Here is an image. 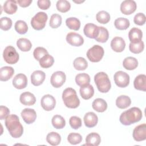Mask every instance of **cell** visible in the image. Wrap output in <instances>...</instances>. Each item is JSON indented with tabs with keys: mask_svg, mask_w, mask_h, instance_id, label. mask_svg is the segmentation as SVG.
I'll return each mask as SVG.
<instances>
[{
	"mask_svg": "<svg viewBox=\"0 0 146 146\" xmlns=\"http://www.w3.org/2000/svg\"><path fill=\"white\" fill-rule=\"evenodd\" d=\"M5 125L13 137L19 138L22 135L23 128L17 115H9L5 119Z\"/></svg>",
	"mask_w": 146,
	"mask_h": 146,
	"instance_id": "cell-1",
	"label": "cell"
},
{
	"mask_svg": "<svg viewBox=\"0 0 146 146\" xmlns=\"http://www.w3.org/2000/svg\"><path fill=\"white\" fill-rule=\"evenodd\" d=\"M143 115L141 110L138 107H132L122 112L120 116L119 120L124 125H129L139 121Z\"/></svg>",
	"mask_w": 146,
	"mask_h": 146,
	"instance_id": "cell-2",
	"label": "cell"
},
{
	"mask_svg": "<svg viewBox=\"0 0 146 146\" xmlns=\"http://www.w3.org/2000/svg\"><path fill=\"white\" fill-rule=\"evenodd\" d=\"M62 99L64 105L70 108H76L80 104V100L76 91L72 88H66L62 93Z\"/></svg>",
	"mask_w": 146,
	"mask_h": 146,
	"instance_id": "cell-3",
	"label": "cell"
},
{
	"mask_svg": "<svg viewBox=\"0 0 146 146\" xmlns=\"http://www.w3.org/2000/svg\"><path fill=\"white\" fill-rule=\"evenodd\" d=\"M94 81L100 92L107 93L111 89V82L108 75L104 72H98L94 76Z\"/></svg>",
	"mask_w": 146,
	"mask_h": 146,
	"instance_id": "cell-4",
	"label": "cell"
},
{
	"mask_svg": "<svg viewBox=\"0 0 146 146\" xmlns=\"http://www.w3.org/2000/svg\"><path fill=\"white\" fill-rule=\"evenodd\" d=\"M48 19V16L44 12H38L31 20V25L32 27L36 30H41L46 26Z\"/></svg>",
	"mask_w": 146,
	"mask_h": 146,
	"instance_id": "cell-5",
	"label": "cell"
},
{
	"mask_svg": "<svg viewBox=\"0 0 146 146\" xmlns=\"http://www.w3.org/2000/svg\"><path fill=\"white\" fill-rule=\"evenodd\" d=\"M104 54L103 48L99 45L96 44L87 51V56L90 61L92 62H98L102 59Z\"/></svg>",
	"mask_w": 146,
	"mask_h": 146,
	"instance_id": "cell-6",
	"label": "cell"
},
{
	"mask_svg": "<svg viewBox=\"0 0 146 146\" xmlns=\"http://www.w3.org/2000/svg\"><path fill=\"white\" fill-rule=\"evenodd\" d=\"M3 57L5 61L10 64H14L17 63L19 56L15 48L11 46H8L3 50Z\"/></svg>",
	"mask_w": 146,
	"mask_h": 146,
	"instance_id": "cell-7",
	"label": "cell"
},
{
	"mask_svg": "<svg viewBox=\"0 0 146 146\" xmlns=\"http://www.w3.org/2000/svg\"><path fill=\"white\" fill-rule=\"evenodd\" d=\"M113 79L116 86L121 88L126 87L129 83V75L122 71H117L114 74Z\"/></svg>",
	"mask_w": 146,
	"mask_h": 146,
	"instance_id": "cell-8",
	"label": "cell"
},
{
	"mask_svg": "<svg viewBox=\"0 0 146 146\" xmlns=\"http://www.w3.org/2000/svg\"><path fill=\"white\" fill-rule=\"evenodd\" d=\"M66 76L63 71H58L54 72L50 78L51 85L55 88L60 87L66 82Z\"/></svg>",
	"mask_w": 146,
	"mask_h": 146,
	"instance_id": "cell-9",
	"label": "cell"
},
{
	"mask_svg": "<svg viewBox=\"0 0 146 146\" xmlns=\"http://www.w3.org/2000/svg\"><path fill=\"white\" fill-rule=\"evenodd\" d=\"M42 107L47 111L52 110L56 105V100L53 96L50 94L44 95L40 100Z\"/></svg>",
	"mask_w": 146,
	"mask_h": 146,
	"instance_id": "cell-10",
	"label": "cell"
},
{
	"mask_svg": "<svg viewBox=\"0 0 146 146\" xmlns=\"http://www.w3.org/2000/svg\"><path fill=\"white\" fill-rule=\"evenodd\" d=\"M136 2L132 0H125L120 5V11L125 15H130L134 13L136 9Z\"/></svg>",
	"mask_w": 146,
	"mask_h": 146,
	"instance_id": "cell-11",
	"label": "cell"
},
{
	"mask_svg": "<svg viewBox=\"0 0 146 146\" xmlns=\"http://www.w3.org/2000/svg\"><path fill=\"white\" fill-rule=\"evenodd\" d=\"M66 41L71 46L78 47L83 44L84 39L80 34L74 32H70L66 36Z\"/></svg>",
	"mask_w": 146,
	"mask_h": 146,
	"instance_id": "cell-12",
	"label": "cell"
},
{
	"mask_svg": "<svg viewBox=\"0 0 146 146\" xmlns=\"http://www.w3.org/2000/svg\"><path fill=\"white\" fill-rule=\"evenodd\" d=\"M133 137L137 141H141L146 139V124H140L136 127L133 131Z\"/></svg>",
	"mask_w": 146,
	"mask_h": 146,
	"instance_id": "cell-13",
	"label": "cell"
},
{
	"mask_svg": "<svg viewBox=\"0 0 146 146\" xmlns=\"http://www.w3.org/2000/svg\"><path fill=\"white\" fill-rule=\"evenodd\" d=\"M21 115L24 121L27 124L34 123L36 118L35 111L31 108H25L22 111Z\"/></svg>",
	"mask_w": 146,
	"mask_h": 146,
	"instance_id": "cell-14",
	"label": "cell"
},
{
	"mask_svg": "<svg viewBox=\"0 0 146 146\" xmlns=\"http://www.w3.org/2000/svg\"><path fill=\"white\" fill-rule=\"evenodd\" d=\"M99 27L95 25V24L89 23H87L83 29V32L84 35L89 38L92 39H95L97 37L99 34Z\"/></svg>",
	"mask_w": 146,
	"mask_h": 146,
	"instance_id": "cell-15",
	"label": "cell"
},
{
	"mask_svg": "<svg viewBox=\"0 0 146 146\" xmlns=\"http://www.w3.org/2000/svg\"><path fill=\"white\" fill-rule=\"evenodd\" d=\"M27 84V78L23 74H18L13 79V85L17 89L25 88Z\"/></svg>",
	"mask_w": 146,
	"mask_h": 146,
	"instance_id": "cell-16",
	"label": "cell"
},
{
	"mask_svg": "<svg viewBox=\"0 0 146 146\" xmlns=\"http://www.w3.org/2000/svg\"><path fill=\"white\" fill-rule=\"evenodd\" d=\"M111 48L115 52H121L125 47V43L124 40L119 36L114 37L111 42Z\"/></svg>",
	"mask_w": 146,
	"mask_h": 146,
	"instance_id": "cell-17",
	"label": "cell"
},
{
	"mask_svg": "<svg viewBox=\"0 0 146 146\" xmlns=\"http://www.w3.org/2000/svg\"><path fill=\"white\" fill-rule=\"evenodd\" d=\"M46 78L45 73L40 70H36L31 75V83L35 86H40L43 83Z\"/></svg>",
	"mask_w": 146,
	"mask_h": 146,
	"instance_id": "cell-18",
	"label": "cell"
},
{
	"mask_svg": "<svg viewBox=\"0 0 146 146\" xmlns=\"http://www.w3.org/2000/svg\"><path fill=\"white\" fill-rule=\"evenodd\" d=\"M98 121L97 115L93 112L86 113L84 116V123L88 128H92L96 126Z\"/></svg>",
	"mask_w": 146,
	"mask_h": 146,
	"instance_id": "cell-19",
	"label": "cell"
},
{
	"mask_svg": "<svg viewBox=\"0 0 146 146\" xmlns=\"http://www.w3.org/2000/svg\"><path fill=\"white\" fill-rule=\"evenodd\" d=\"M143 36L142 31L136 27L132 28L128 33V38L131 43H137L141 40Z\"/></svg>",
	"mask_w": 146,
	"mask_h": 146,
	"instance_id": "cell-20",
	"label": "cell"
},
{
	"mask_svg": "<svg viewBox=\"0 0 146 146\" xmlns=\"http://www.w3.org/2000/svg\"><path fill=\"white\" fill-rule=\"evenodd\" d=\"M21 103L25 106H33L36 102L34 95L30 92H25L21 94L19 98Z\"/></svg>",
	"mask_w": 146,
	"mask_h": 146,
	"instance_id": "cell-21",
	"label": "cell"
},
{
	"mask_svg": "<svg viewBox=\"0 0 146 146\" xmlns=\"http://www.w3.org/2000/svg\"><path fill=\"white\" fill-rule=\"evenodd\" d=\"M80 94L83 99H90L94 94V89L93 86L90 84L81 86L80 88Z\"/></svg>",
	"mask_w": 146,
	"mask_h": 146,
	"instance_id": "cell-22",
	"label": "cell"
},
{
	"mask_svg": "<svg viewBox=\"0 0 146 146\" xmlns=\"http://www.w3.org/2000/svg\"><path fill=\"white\" fill-rule=\"evenodd\" d=\"M135 89L143 91L146 90V76L144 74H140L137 76L133 82Z\"/></svg>",
	"mask_w": 146,
	"mask_h": 146,
	"instance_id": "cell-23",
	"label": "cell"
},
{
	"mask_svg": "<svg viewBox=\"0 0 146 146\" xmlns=\"http://www.w3.org/2000/svg\"><path fill=\"white\" fill-rule=\"evenodd\" d=\"M14 74V70L13 67L5 66L0 70V80L5 82L9 80Z\"/></svg>",
	"mask_w": 146,
	"mask_h": 146,
	"instance_id": "cell-24",
	"label": "cell"
},
{
	"mask_svg": "<svg viewBox=\"0 0 146 146\" xmlns=\"http://www.w3.org/2000/svg\"><path fill=\"white\" fill-rule=\"evenodd\" d=\"M93 109L98 112H103L107 108V102L103 99L97 98L92 103Z\"/></svg>",
	"mask_w": 146,
	"mask_h": 146,
	"instance_id": "cell-25",
	"label": "cell"
},
{
	"mask_svg": "<svg viewBox=\"0 0 146 146\" xmlns=\"http://www.w3.org/2000/svg\"><path fill=\"white\" fill-rule=\"evenodd\" d=\"M101 141L100 135L95 132L89 133L86 137V144L87 145L98 146Z\"/></svg>",
	"mask_w": 146,
	"mask_h": 146,
	"instance_id": "cell-26",
	"label": "cell"
},
{
	"mask_svg": "<svg viewBox=\"0 0 146 146\" xmlns=\"http://www.w3.org/2000/svg\"><path fill=\"white\" fill-rule=\"evenodd\" d=\"M17 2L13 0H7L6 1L3 6V9L4 11L7 14H14L18 9Z\"/></svg>",
	"mask_w": 146,
	"mask_h": 146,
	"instance_id": "cell-27",
	"label": "cell"
},
{
	"mask_svg": "<svg viewBox=\"0 0 146 146\" xmlns=\"http://www.w3.org/2000/svg\"><path fill=\"white\" fill-rule=\"evenodd\" d=\"M131 100L129 96L126 95H120L116 100V106L120 109H125L131 105Z\"/></svg>",
	"mask_w": 146,
	"mask_h": 146,
	"instance_id": "cell-28",
	"label": "cell"
},
{
	"mask_svg": "<svg viewBox=\"0 0 146 146\" xmlns=\"http://www.w3.org/2000/svg\"><path fill=\"white\" fill-rule=\"evenodd\" d=\"M123 66L126 70H133L137 67L138 61L134 57L128 56L124 59L123 62Z\"/></svg>",
	"mask_w": 146,
	"mask_h": 146,
	"instance_id": "cell-29",
	"label": "cell"
},
{
	"mask_svg": "<svg viewBox=\"0 0 146 146\" xmlns=\"http://www.w3.org/2000/svg\"><path fill=\"white\" fill-rule=\"evenodd\" d=\"M17 46L18 48L22 51L27 52L30 50L32 47V44L30 40L27 38H19L17 42Z\"/></svg>",
	"mask_w": 146,
	"mask_h": 146,
	"instance_id": "cell-30",
	"label": "cell"
},
{
	"mask_svg": "<svg viewBox=\"0 0 146 146\" xmlns=\"http://www.w3.org/2000/svg\"><path fill=\"white\" fill-rule=\"evenodd\" d=\"M46 141L50 145L56 146L60 144L61 141V137L59 133L55 132H51L47 134L46 136Z\"/></svg>",
	"mask_w": 146,
	"mask_h": 146,
	"instance_id": "cell-31",
	"label": "cell"
},
{
	"mask_svg": "<svg viewBox=\"0 0 146 146\" xmlns=\"http://www.w3.org/2000/svg\"><path fill=\"white\" fill-rule=\"evenodd\" d=\"M114 25L117 29L120 30H124L129 27L130 23L128 19L121 17L115 19Z\"/></svg>",
	"mask_w": 146,
	"mask_h": 146,
	"instance_id": "cell-32",
	"label": "cell"
},
{
	"mask_svg": "<svg viewBox=\"0 0 146 146\" xmlns=\"http://www.w3.org/2000/svg\"><path fill=\"white\" fill-rule=\"evenodd\" d=\"M51 123L56 129H62L66 125V121L63 117L59 115H54L51 120Z\"/></svg>",
	"mask_w": 146,
	"mask_h": 146,
	"instance_id": "cell-33",
	"label": "cell"
},
{
	"mask_svg": "<svg viewBox=\"0 0 146 146\" xmlns=\"http://www.w3.org/2000/svg\"><path fill=\"white\" fill-rule=\"evenodd\" d=\"M75 82L79 86H83L90 84V77L88 74L82 73L76 75L75 77Z\"/></svg>",
	"mask_w": 146,
	"mask_h": 146,
	"instance_id": "cell-34",
	"label": "cell"
},
{
	"mask_svg": "<svg viewBox=\"0 0 146 146\" xmlns=\"http://www.w3.org/2000/svg\"><path fill=\"white\" fill-rule=\"evenodd\" d=\"M66 26L71 30L77 31L80 29V22L75 17H70L66 20Z\"/></svg>",
	"mask_w": 146,
	"mask_h": 146,
	"instance_id": "cell-35",
	"label": "cell"
},
{
	"mask_svg": "<svg viewBox=\"0 0 146 146\" xmlns=\"http://www.w3.org/2000/svg\"><path fill=\"white\" fill-rule=\"evenodd\" d=\"M39 62V64L43 68H47L51 67L54 63V58L48 54L42 57Z\"/></svg>",
	"mask_w": 146,
	"mask_h": 146,
	"instance_id": "cell-36",
	"label": "cell"
},
{
	"mask_svg": "<svg viewBox=\"0 0 146 146\" xmlns=\"http://www.w3.org/2000/svg\"><path fill=\"white\" fill-rule=\"evenodd\" d=\"M73 65L76 70L79 71H83L87 68L88 63L87 60L84 58L78 57L74 60Z\"/></svg>",
	"mask_w": 146,
	"mask_h": 146,
	"instance_id": "cell-37",
	"label": "cell"
},
{
	"mask_svg": "<svg viewBox=\"0 0 146 146\" xmlns=\"http://www.w3.org/2000/svg\"><path fill=\"white\" fill-rule=\"evenodd\" d=\"M109 38V33L107 29L104 27H99V34L96 38H95L96 41L100 43H105Z\"/></svg>",
	"mask_w": 146,
	"mask_h": 146,
	"instance_id": "cell-38",
	"label": "cell"
},
{
	"mask_svg": "<svg viewBox=\"0 0 146 146\" xmlns=\"http://www.w3.org/2000/svg\"><path fill=\"white\" fill-rule=\"evenodd\" d=\"M96 19L98 22L102 24H106L110 20V15L106 11H99L96 15Z\"/></svg>",
	"mask_w": 146,
	"mask_h": 146,
	"instance_id": "cell-39",
	"label": "cell"
},
{
	"mask_svg": "<svg viewBox=\"0 0 146 146\" xmlns=\"http://www.w3.org/2000/svg\"><path fill=\"white\" fill-rule=\"evenodd\" d=\"M14 27L15 31L20 34H25L28 30V26L27 23L22 20L17 21L15 23Z\"/></svg>",
	"mask_w": 146,
	"mask_h": 146,
	"instance_id": "cell-40",
	"label": "cell"
},
{
	"mask_svg": "<svg viewBox=\"0 0 146 146\" xmlns=\"http://www.w3.org/2000/svg\"><path fill=\"white\" fill-rule=\"evenodd\" d=\"M57 10L61 13H66L71 8L70 3L66 0L58 1L56 4Z\"/></svg>",
	"mask_w": 146,
	"mask_h": 146,
	"instance_id": "cell-41",
	"label": "cell"
},
{
	"mask_svg": "<svg viewBox=\"0 0 146 146\" xmlns=\"http://www.w3.org/2000/svg\"><path fill=\"white\" fill-rule=\"evenodd\" d=\"M62 17L58 14H52L50 19V26L52 29L59 27L62 24Z\"/></svg>",
	"mask_w": 146,
	"mask_h": 146,
	"instance_id": "cell-42",
	"label": "cell"
},
{
	"mask_svg": "<svg viewBox=\"0 0 146 146\" xmlns=\"http://www.w3.org/2000/svg\"><path fill=\"white\" fill-rule=\"evenodd\" d=\"M144 48V44L142 40L135 44L130 43L129 44V49L130 51L133 54H139L141 52L143 51Z\"/></svg>",
	"mask_w": 146,
	"mask_h": 146,
	"instance_id": "cell-43",
	"label": "cell"
},
{
	"mask_svg": "<svg viewBox=\"0 0 146 146\" xmlns=\"http://www.w3.org/2000/svg\"><path fill=\"white\" fill-rule=\"evenodd\" d=\"M67 140L70 144L76 145L79 144L82 141V137L79 133H70L67 137Z\"/></svg>",
	"mask_w": 146,
	"mask_h": 146,
	"instance_id": "cell-44",
	"label": "cell"
},
{
	"mask_svg": "<svg viewBox=\"0 0 146 146\" xmlns=\"http://www.w3.org/2000/svg\"><path fill=\"white\" fill-rule=\"evenodd\" d=\"M47 54H48V51H47V50L42 47H38L35 48L33 52V55L34 58L38 61H39L42 57Z\"/></svg>",
	"mask_w": 146,
	"mask_h": 146,
	"instance_id": "cell-45",
	"label": "cell"
},
{
	"mask_svg": "<svg viewBox=\"0 0 146 146\" xmlns=\"http://www.w3.org/2000/svg\"><path fill=\"white\" fill-rule=\"evenodd\" d=\"M12 26V21L10 18L5 17L1 18V29L4 31H7Z\"/></svg>",
	"mask_w": 146,
	"mask_h": 146,
	"instance_id": "cell-46",
	"label": "cell"
},
{
	"mask_svg": "<svg viewBox=\"0 0 146 146\" xmlns=\"http://www.w3.org/2000/svg\"><path fill=\"white\" fill-rule=\"evenodd\" d=\"M69 123L71 127L74 129H78L82 126L81 119L75 116H73L70 117Z\"/></svg>",
	"mask_w": 146,
	"mask_h": 146,
	"instance_id": "cell-47",
	"label": "cell"
},
{
	"mask_svg": "<svg viewBox=\"0 0 146 146\" xmlns=\"http://www.w3.org/2000/svg\"><path fill=\"white\" fill-rule=\"evenodd\" d=\"M146 20V17L144 14L139 13L136 14L133 18V22L136 25L142 26L145 24Z\"/></svg>",
	"mask_w": 146,
	"mask_h": 146,
	"instance_id": "cell-48",
	"label": "cell"
},
{
	"mask_svg": "<svg viewBox=\"0 0 146 146\" xmlns=\"http://www.w3.org/2000/svg\"><path fill=\"white\" fill-rule=\"evenodd\" d=\"M38 6L42 10L48 9L51 5V2L49 0H39L37 2Z\"/></svg>",
	"mask_w": 146,
	"mask_h": 146,
	"instance_id": "cell-49",
	"label": "cell"
},
{
	"mask_svg": "<svg viewBox=\"0 0 146 146\" xmlns=\"http://www.w3.org/2000/svg\"><path fill=\"white\" fill-rule=\"evenodd\" d=\"M10 113V111L9 108L3 106H0V119L1 120H3L6 119Z\"/></svg>",
	"mask_w": 146,
	"mask_h": 146,
	"instance_id": "cell-50",
	"label": "cell"
},
{
	"mask_svg": "<svg viewBox=\"0 0 146 146\" xmlns=\"http://www.w3.org/2000/svg\"><path fill=\"white\" fill-rule=\"evenodd\" d=\"M18 5L22 7H26L32 3L31 0H18L17 1Z\"/></svg>",
	"mask_w": 146,
	"mask_h": 146,
	"instance_id": "cell-51",
	"label": "cell"
}]
</instances>
